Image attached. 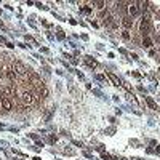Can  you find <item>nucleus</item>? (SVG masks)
<instances>
[{
	"instance_id": "obj_2",
	"label": "nucleus",
	"mask_w": 160,
	"mask_h": 160,
	"mask_svg": "<svg viewBox=\"0 0 160 160\" xmlns=\"http://www.w3.org/2000/svg\"><path fill=\"white\" fill-rule=\"evenodd\" d=\"M128 13H130L131 16H139V15H141V8L138 6V3H136V2L128 3Z\"/></svg>"
},
{
	"instance_id": "obj_18",
	"label": "nucleus",
	"mask_w": 160,
	"mask_h": 160,
	"mask_svg": "<svg viewBox=\"0 0 160 160\" xmlns=\"http://www.w3.org/2000/svg\"><path fill=\"white\" fill-rule=\"evenodd\" d=\"M0 26H2V27H3V24H2V23H0Z\"/></svg>"
},
{
	"instance_id": "obj_9",
	"label": "nucleus",
	"mask_w": 160,
	"mask_h": 160,
	"mask_svg": "<svg viewBox=\"0 0 160 160\" xmlns=\"http://www.w3.org/2000/svg\"><path fill=\"white\" fill-rule=\"evenodd\" d=\"M85 62L90 66V67H96V66H98V62L95 61V59H91V58H88V56H87V58H85Z\"/></svg>"
},
{
	"instance_id": "obj_7",
	"label": "nucleus",
	"mask_w": 160,
	"mask_h": 160,
	"mask_svg": "<svg viewBox=\"0 0 160 160\" xmlns=\"http://www.w3.org/2000/svg\"><path fill=\"white\" fill-rule=\"evenodd\" d=\"M5 74H6V77L10 79V82H15V80H16V74H15V71L6 69V71H5Z\"/></svg>"
},
{
	"instance_id": "obj_15",
	"label": "nucleus",
	"mask_w": 160,
	"mask_h": 160,
	"mask_svg": "<svg viewBox=\"0 0 160 160\" xmlns=\"http://www.w3.org/2000/svg\"><path fill=\"white\" fill-rule=\"evenodd\" d=\"M122 37H123V39H130V34L127 31H123V32H122Z\"/></svg>"
},
{
	"instance_id": "obj_4",
	"label": "nucleus",
	"mask_w": 160,
	"mask_h": 160,
	"mask_svg": "<svg viewBox=\"0 0 160 160\" xmlns=\"http://www.w3.org/2000/svg\"><path fill=\"white\" fill-rule=\"evenodd\" d=\"M21 99H23V102H24V106H29V104H32V102H34V95H32V93H29V91H24L23 96H21Z\"/></svg>"
},
{
	"instance_id": "obj_1",
	"label": "nucleus",
	"mask_w": 160,
	"mask_h": 160,
	"mask_svg": "<svg viewBox=\"0 0 160 160\" xmlns=\"http://www.w3.org/2000/svg\"><path fill=\"white\" fill-rule=\"evenodd\" d=\"M13 71H15V74H18V75H26V74H27V67H26L23 62H19V61H16V62L13 64Z\"/></svg>"
},
{
	"instance_id": "obj_13",
	"label": "nucleus",
	"mask_w": 160,
	"mask_h": 160,
	"mask_svg": "<svg viewBox=\"0 0 160 160\" xmlns=\"http://www.w3.org/2000/svg\"><path fill=\"white\" fill-rule=\"evenodd\" d=\"M96 79L101 80V82H106V77H104V75H96ZM106 83H107V82H106Z\"/></svg>"
},
{
	"instance_id": "obj_6",
	"label": "nucleus",
	"mask_w": 160,
	"mask_h": 160,
	"mask_svg": "<svg viewBox=\"0 0 160 160\" xmlns=\"http://www.w3.org/2000/svg\"><path fill=\"white\" fill-rule=\"evenodd\" d=\"M122 24H123V27L130 29V27L133 26V19H131V18H122Z\"/></svg>"
},
{
	"instance_id": "obj_12",
	"label": "nucleus",
	"mask_w": 160,
	"mask_h": 160,
	"mask_svg": "<svg viewBox=\"0 0 160 160\" xmlns=\"http://www.w3.org/2000/svg\"><path fill=\"white\" fill-rule=\"evenodd\" d=\"M93 5H96V6L99 8V10H101V8H104V5H106V3H104V2H95Z\"/></svg>"
},
{
	"instance_id": "obj_5",
	"label": "nucleus",
	"mask_w": 160,
	"mask_h": 160,
	"mask_svg": "<svg viewBox=\"0 0 160 160\" xmlns=\"http://www.w3.org/2000/svg\"><path fill=\"white\" fill-rule=\"evenodd\" d=\"M0 106H2L5 110H11V107H13V104H11V101L8 99V98H2V101H0Z\"/></svg>"
},
{
	"instance_id": "obj_14",
	"label": "nucleus",
	"mask_w": 160,
	"mask_h": 160,
	"mask_svg": "<svg viewBox=\"0 0 160 160\" xmlns=\"http://www.w3.org/2000/svg\"><path fill=\"white\" fill-rule=\"evenodd\" d=\"M64 154H69V155H74L75 152H74L72 149H66V150H64Z\"/></svg>"
},
{
	"instance_id": "obj_17",
	"label": "nucleus",
	"mask_w": 160,
	"mask_h": 160,
	"mask_svg": "<svg viewBox=\"0 0 160 160\" xmlns=\"http://www.w3.org/2000/svg\"><path fill=\"white\" fill-rule=\"evenodd\" d=\"M102 158H104V160H109V155H107V154H102Z\"/></svg>"
},
{
	"instance_id": "obj_11",
	"label": "nucleus",
	"mask_w": 160,
	"mask_h": 160,
	"mask_svg": "<svg viewBox=\"0 0 160 160\" xmlns=\"http://www.w3.org/2000/svg\"><path fill=\"white\" fill-rule=\"evenodd\" d=\"M143 45L146 46V48H150V46H152V40H150L149 37H144V42H143Z\"/></svg>"
},
{
	"instance_id": "obj_8",
	"label": "nucleus",
	"mask_w": 160,
	"mask_h": 160,
	"mask_svg": "<svg viewBox=\"0 0 160 160\" xmlns=\"http://www.w3.org/2000/svg\"><path fill=\"white\" fill-rule=\"evenodd\" d=\"M146 101H147V104H149V107H150V109H154V110H157V109H158V107H157V104L154 102V99L150 98V96H146Z\"/></svg>"
},
{
	"instance_id": "obj_3",
	"label": "nucleus",
	"mask_w": 160,
	"mask_h": 160,
	"mask_svg": "<svg viewBox=\"0 0 160 160\" xmlns=\"http://www.w3.org/2000/svg\"><path fill=\"white\" fill-rule=\"evenodd\" d=\"M149 32H150V21H149V18H146V19H143V23H141V34L144 37H147Z\"/></svg>"
},
{
	"instance_id": "obj_16",
	"label": "nucleus",
	"mask_w": 160,
	"mask_h": 160,
	"mask_svg": "<svg viewBox=\"0 0 160 160\" xmlns=\"http://www.w3.org/2000/svg\"><path fill=\"white\" fill-rule=\"evenodd\" d=\"M48 141H50V143H56V136H50Z\"/></svg>"
},
{
	"instance_id": "obj_10",
	"label": "nucleus",
	"mask_w": 160,
	"mask_h": 160,
	"mask_svg": "<svg viewBox=\"0 0 160 160\" xmlns=\"http://www.w3.org/2000/svg\"><path fill=\"white\" fill-rule=\"evenodd\" d=\"M107 75H109V79H110L112 82H114V83H115V85H122V82H120V80H119V79L115 77V75H114V74H110V72H109Z\"/></svg>"
}]
</instances>
